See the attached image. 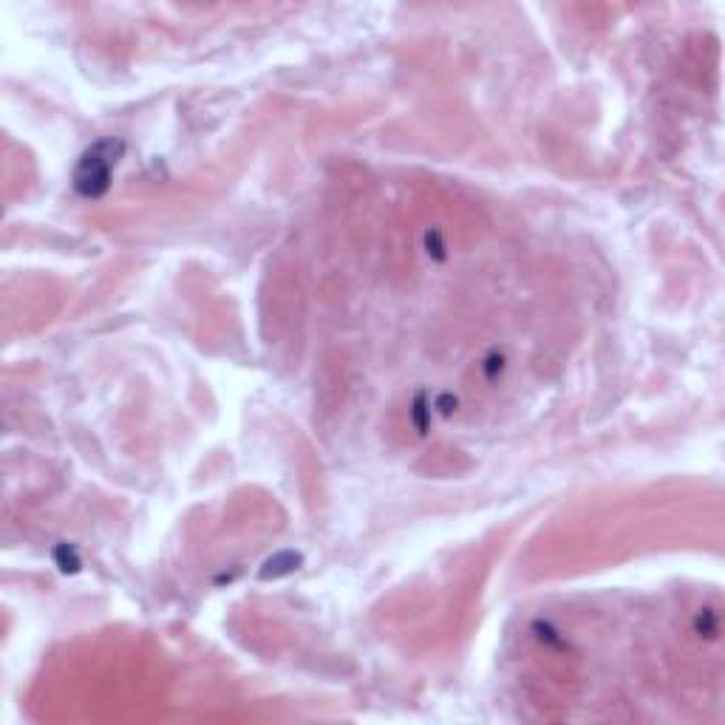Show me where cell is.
Instances as JSON below:
<instances>
[{"label":"cell","instance_id":"7a4b0ae2","mask_svg":"<svg viewBox=\"0 0 725 725\" xmlns=\"http://www.w3.org/2000/svg\"><path fill=\"white\" fill-rule=\"evenodd\" d=\"M298 561L301 558L295 556V553H281V556L270 558L264 564V570H261V578H281V575L292 573V570H298Z\"/></svg>","mask_w":725,"mask_h":725},{"label":"cell","instance_id":"6da1fadb","mask_svg":"<svg viewBox=\"0 0 725 725\" xmlns=\"http://www.w3.org/2000/svg\"><path fill=\"white\" fill-rule=\"evenodd\" d=\"M122 151L125 145L114 139H102L97 145H91L74 168V190L85 199H100L111 185V173L117 168Z\"/></svg>","mask_w":725,"mask_h":725}]
</instances>
